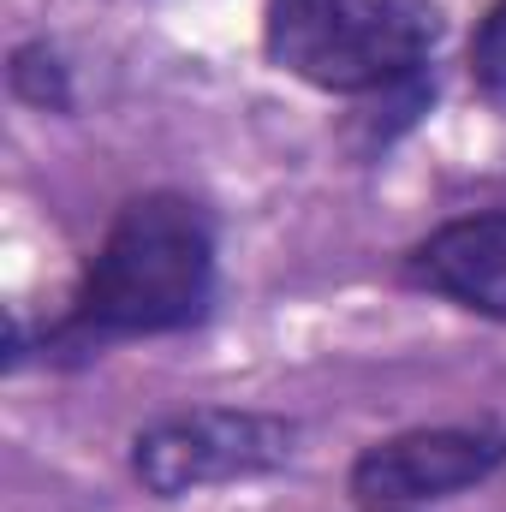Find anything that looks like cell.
Here are the masks:
<instances>
[{"instance_id": "obj_1", "label": "cell", "mask_w": 506, "mask_h": 512, "mask_svg": "<svg viewBox=\"0 0 506 512\" xmlns=\"http://www.w3.org/2000/svg\"><path fill=\"white\" fill-rule=\"evenodd\" d=\"M215 298H221L215 215L185 191H137L114 209L60 316H48L36 334L24 328L18 310L6 316L0 376H18L30 358L48 370H84L126 340L191 334L215 316Z\"/></svg>"}, {"instance_id": "obj_2", "label": "cell", "mask_w": 506, "mask_h": 512, "mask_svg": "<svg viewBox=\"0 0 506 512\" xmlns=\"http://www.w3.org/2000/svg\"><path fill=\"white\" fill-rule=\"evenodd\" d=\"M441 42V0H262L268 66L334 102H370L435 78Z\"/></svg>"}, {"instance_id": "obj_3", "label": "cell", "mask_w": 506, "mask_h": 512, "mask_svg": "<svg viewBox=\"0 0 506 512\" xmlns=\"http://www.w3.org/2000/svg\"><path fill=\"white\" fill-rule=\"evenodd\" d=\"M298 459V423L256 405H185L131 435V477L155 501L280 477Z\"/></svg>"}, {"instance_id": "obj_4", "label": "cell", "mask_w": 506, "mask_h": 512, "mask_svg": "<svg viewBox=\"0 0 506 512\" xmlns=\"http://www.w3.org/2000/svg\"><path fill=\"white\" fill-rule=\"evenodd\" d=\"M506 471V429L489 423H423L370 441L352 471L346 495L370 512H411L453 501L465 489H483Z\"/></svg>"}, {"instance_id": "obj_5", "label": "cell", "mask_w": 506, "mask_h": 512, "mask_svg": "<svg viewBox=\"0 0 506 512\" xmlns=\"http://www.w3.org/2000/svg\"><path fill=\"white\" fill-rule=\"evenodd\" d=\"M399 286L506 328V203L471 209L399 251Z\"/></svg>"}, {"instance_id": "obj_6", "label": "cell", "mask_w": 506, "mask_h": 512, "mask_svg": "<svg viewBox=\"0 0 506 512\" xmlns=\"http://www.w3.org/2000/svg\"><path fill=\"white\" fill-rule=\"evenodd\" d=\"M6 90L18 108L30 114H78V84H72V60L60 54V42L48 36H24L6 54Z\"/></svg>"}, {"instance_id": "obj_7", "label": "cell", "mask_w": 506, "mask_h": 512, "mask_svg": "<svg viewBox=\"0 0 506 512\" xmlns=\"http://www.w3.org/2000/svg\"><path fill=\"white\" fill-rule=\"evenodd\" d=\"M471 84L489 96V102H506V0H495L477 30H471Z\"/></svg>"}]
</instances>
